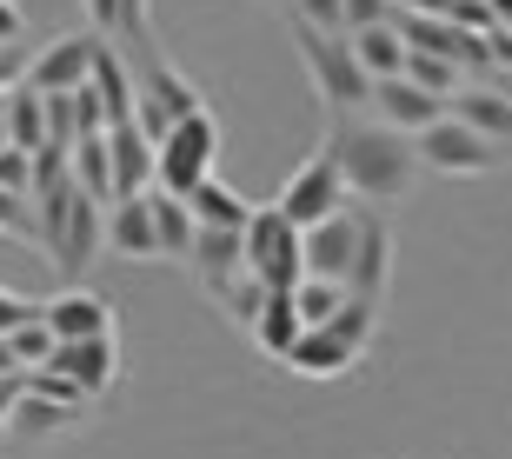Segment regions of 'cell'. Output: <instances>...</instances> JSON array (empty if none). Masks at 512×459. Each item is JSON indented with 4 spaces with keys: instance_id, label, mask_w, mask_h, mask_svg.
I'll return each mask as SVG.
<instances>
[{
    "instance_id": "6da1fadb",
    "label": "cell",
    "mask_w": 512,
    "mask_h": 459,
    "mask_svg": "<svg viewBox=\"0 0 512 459\" xmlns=\"http://www.w3.org/2000/svg\"><path fill=\"white\" fill-rule=\"evenodd\" d=\"M326 153L340 167L346 193H360V207H386V200H406L419 180V153L406 134L380 127V120H333Z\"/></svg>"
},
{
    "instance_id": "7a4b0ae2",
    "label": "cell",
    "mask_w": 512,
    "mask_h": 459,
    "mask_svg": "<svg viewBox=\"0 0 512 459\" xmlns=\"http://www.w3.org/2000/svg\"><path fill=\"white\" fill-rule=\"evenodd\" d=\"M34 233L60 273H80V267H94V253L107 247V207H94L74 180H60V187L34 193Z\"/></svg>"
},
{
    "instance_id": "3957f363",
    "label": "cell",
    "mask_w": 512,
    "mask_h": 459,
    "mask_svg": "<svg viewBox=\"0 0 512 459\" xmlns=\"http://www.w3.org/2000/svg\"><path fill=\"white\" fill-rule=\"evenodd\" d=\"M120 60H127V74H133V120H140V134H147V140H160L167 127H180L187 114H207L200 87H193L160 47H153V34L133 40V47H120Z\"/></svg>"
},
{
    "instance_id": "277c9868",
    "label": "cell",
    "mask_w": 512,
    "mask_h": 459,
    "mask_svg": "<svg viewBox=\"0 0 512 459\" xmlns=\"http://www.w3.org/2000/svg\"><path fill=\"white\" fill-rule=\"evenodd\" d=\"M286 27H293V47H300V60H306V80H313L320 107L333 120H360V107L373 100V80L360 74L346 34H313V27H300V20H286Z\"/></svg>"
},
{
    "instance_id": "5b68a950",
    "label": "cell",
    "mask_w": 512,
    "mask_h": 459,
    "mask_svg": "<svg viewBox=\"0 0 512 459\" xmlns=\"http://www.w3.org/2000/svg\"><path fill=\"white\" fill-rule=\"evenodd\" d=\"M213 160H220V120L213 114H187L180 127L153 140V187L187 200L200 180H213Z\"/></svg>"
},
{
    "instance_id": "8992f818",
    "label": "cell",
    "mask_w": 512,
    "mask_h": 459,
    "mask_svg": "<svg viewBox=\"0 0 512 459\" xmlns=\"http://www.w3.org/2000/svg\"><path fill=\"white\" fill-rule=\"evenodd\" d=\"M247 273L260 280V293H293L306 280V260H300V227H286L273 207H253L247 220Z\"/></svg>"
},
{
    "instance_id": "52a82bcc",
    "label": "cell",
    "mask_w": 512,
    "mask_h": 459,
    "mask_svg": "<svg viewBox=\"0 0 512 459\" xmlns=\"http://www.w3.org/2000/svg\"><path fill=\"white\" fill-rule=\"evenodd\" d=\"M413 153H419V167L453 173V180H473V173H493V167H506V160H512L506 147H493L486 134H473V127L453 120V114H439L433 127L413 140Z\"/></svg>"
},
{
    "instance_id": "ba28073f",
    "label": "cell",
    "mask_w": 512,
    "mask_h": 459,
    "mask_svg": "<svg viewBox=\"0 0 512 459\" xmlns=\"http://www.w3.org/2000/svg\"><path fill=\"white\" fill-rule=\"evenodd\" d=\"M346 207V180H340V167H333V153H326V140H320V153L313 160H300V173L280 187V200H273V213H280L286 227H320L326 213H340Z\"/></svg>"
},
{
    "instance_id": "9c48e42d",
    "label": "cell",
    "mask_w": 512,
    "mask_h": 459,
    "mask_svg": "<svg viewBox=\"0 0 512 459\" xmlns=\"http://www.w3.org/2000/svg\"><path fill=\"white\" fill-rule=\"evenodd\" d=\"M360 220H366V207H353V200H346L340 213H326L320 227H306V233H300L306 280H333V287H346V273H353V253H360Z\"/></svg>"
},
{
    "instance_id": "30bf717a",
    "label": "cell",
    "mask_w": 512,
    "mask_h": 459,
    "mask_svg": "<svg viewBox=\"0 0 512 459\" xmlns=\"http://www.w3.org/2000/svg\"><path fill=\"white\" fill-rule=\"evenodd\" d=\"M94 54H100V34H60L47 40L34 60H27V87L34 94H74L94 80Z\"/></svg>"
},
{
    "instance_id": "8fae6325",
    "label": "cell",
    "mask_w": 512,
    "mask_h": 459,
    "mask_svg": "<svg viewBox=\"0 0 512 459\" xmlns=\"http://www.w3.org/2000/svg\"><path fill=\"white\" fill-rule=\"evenodd\" d=\"M40 320H47V333H54L60 346L114 340V306L100 300V293H87V287H67V293H54V300H40Z\"/></svg>"
},
{
    "instance_id": "7c38bea8",
    "label": "cell",
    "mask_w": 512,
    "mask_h": 459,
    "mask_svg": "<svg viewBox=\"0 0 512 459\" xmlns=\"http://www.w3.org/2000/svg\"><path fill=\"white\" fill-rule=\"evenodd\" d=\"M47 373H60V380L74 386L80 400H100V393L120 380V346H114V340H74V346H54Z\"/></svg>"
},
{
    "instance_id": "4fadbf2b",
    "label": "cell",
    "mask_w": 512,
    "mask_h": 459,
    "mask_svg": "<svg viewBox=\"0 0 512 459\" xmlns=\"http://www.w3.org/2000/svg\"><path fill=\"white\" fill-rule=\"evenodd\" d=\"M386 273H393V227L366 207V220H360V253H353V273H346V300L380 306L386 300Z\"/></svg>"
},
{
    "instance_id": "5bb4252c",
    "label": "cell",
    "mask_w": 512,
    "mask_h": 459,
    "mask_svg": "<svg viewBox=\"0 0 512 459\" xmlns=\"http://www.w3.org/2000/svg\"><path fill=\"white\" fill-rule=\"evenodd\" d=\"M366 107H373V120H380V127H393V134H413V140L426 134V127H433L439 114H446V100L419 94V87H413L406 74H399V80H380Z\"/></svg>"
},
{
    "instance_id": "9a60e30c",
    "label": "cell",
    "mask_w": 512,
    "mask_h": 459,
    "mask_svg": "<svg viewBox=\"0 0 512 459\" xmlns=\"http://www.w3.org/2000/svg\"><path fill=\"white\" fill-rule=\"evenodd\" d=\"M446 114L466 120L473 134H486L493 147H506V153H512V100L499 94L493 80H473V87H459V94L446 100Z\"/></svg>"
},
{
    "instance_id": "2e32d148",
    "label": "cell",
    "mask_w": 512,
    "mask_h": 459,
    "mask_svg": "<svg viewBox=\"0 0 512 459\" xmlns=\"http://www.w3.org/2000/svg\"><path fill=\"white\" fill-rule=\"evenodd\" d=\"M107 167H114V200L153 187V140L140 134V120H120V127H107Z\"/></svg>"
},
{
    "instance_id": "e0dca14e",
    "label": "cell",
    "mask_w": 512,
    "mask_h": 459,
    "mask_svg": "<svg viewBox=\"0 0 512 459\" xmlns=\"http://www.w3.org/2000/svg\"><path fill=\"white\" fill-rule=\"evenodd\" d=\"M286 366H293V373H306V380H340V373H353V366H360V346H346L333 326H306L300 346L286 353Z\"/></svg>"
},
{
    "instance_id": "ac0fdd59",
    "label": "cell",
    "mask_w": 512,
    "mask_h": 459,
    "mask_svg": "<svg viewBox=\"0 0 512 459\" xmlns=\"http://www.w3.org/2000/svg\"><path fill=\"white\" fill-rule=\"evenodd\" d=\"M107 247H114L120 260H160L147 193H127V200H114V207H107Z\"/></svg>"
},
{
    "instance_id": "d6986e66",
    "label": "cell",
    "mask_w": 512,
    "mask_h": 459,
    "mask_svg": "<svg viewBox=\"0 0 512 459\" xmlns=\"http://www.w3.org/2000/svg\"><path fill=\"white\" fill-rule=\"evenodd\" d=\"M187 267L200 273V287H220V280H233V273H247V240L227 233V227H200L193 233Z\"/></svg>"
},
{
    "instance_id": "ffe728a7",
    "label": "cell",
    "mask_w": 512,
    "mask_h": 459,
    "mask_svg": "<svg viewBox=\"0 0 512 459\" xmlns=\"http://www.w3.org/2000/svg\"><path fill=\"white\" fill-rule=\"evenodd\" d=\"M346 47H353V60H360V74L380 87V80H399L406 74V40H399L393 20H380V27H360V34H346Z\"/></svg>"
},
{
    "instance_id": "44dd1931",
    "label": "cell",
    "mask_w": 512,
    "mask_h": 459,
    "mask_svg": "<svg viewBox=\"0 0 512 459\" xmlns=\"http://www.w3.org/2000/svg\"><path fill=\"white\" fill-rule=\"evenodd\" d=\"M0 134H7V147L20 153H40L47 147V100L20 80L14 94H0Z\"/></svg>"
},
{
    "instance_id": "7402d4cb",
    "label": "cell",
    "mask_w": 512,
    "mask_h": 459,
    "mask_svg": "<svg viewBox=\"0 0 512 459\" xmlns=\"http://www.w3.org/2000/svg\"><path fill=\"white\" fill-rule=\"evenodd\" d=\"M147 213H153L160 260H187V253H193V233H200L193 207H187V200H173V193H160V187H147Z\"/></svg>"
},
{
    "instance_id": "603a6c76",
    "label": "cell",
    "mask_w": 512,
    "mask_h": 459,
    "mask_svg": "<svg viewBox=\"0 0 512 459\" xmlns=\"http://www.w3.org/2000/svg\"><path fill=\"white\" fill-rule=\"evenodd\" d=\"M187 207H193V220H200V227H227V233H247V220H253V200H247V193H233L220 173H213V180H200V187L187 193Z\"/></svg>"
},
{
    "instance_id": "cb8c5ba5",
    "label": "cell",
    "mask_w": 512,
    "mask_h": 459,
    "mask_svg": "<svg viewBox=\"0 0 512 459\" xmlns=\"http://www.w3.org/2000/svg\"><path fill=\"white\" fill-rule=\"evenodd\" d=\"M253 346H260L266 360H286V353H293V346H300V313H293V293H266V306L260 313H253Z\"/></svg>"
},
{
    "instance_id": "d4e9b609",
    "label": "cell",
    "mask_w": 512,
    "mask_h": 459,
    "mask_svg": "<svg viewBox=\"0 0 512 459\" xmlns=\"http://www.w3.org/2000/svg\"><path fill=\"white\" fill-rule=\"evenodd\" d=\"M67 180H74L94 207H114V167H107V134H87L74 140V153H67Z\"/></svg>"
},
{
    "instance_id": "484cf974",
    "label": "cell",
    "mask_w": 512,
    "mask_h": 459,
    "mask_svg": "<svg viewBox=\"0 0 512 459\" xmlns=\"http://www.w3.org/2000/svg\"><path fill=\"white\" fill-rule=\"evenodd\" d=\"M87 34H100L107 47H133V40H147V0H87Z\"/></svg>"
},
{
    "instance_id": "4316f807",
    "label": "cell",
    "mask_w": 512,
    "mask_h": 459,
    "mask_svg": "<svg viewBox=\"0 0 512 459\" xmlns=\"http://www.w3.org/2000/svg\"><path fill=\"white\" fill-rule=\"evenodd\" d=\"M7 426H14V433H27V440H47V433H60V426H74V413H67V406H54V400L20 393L14 413H7Z\"/></svg>"
},
{
    "instance_id": "83f0119b",
    "label": "cell",
    "mask_w": 512,
    "mask_h": 459,
    "mask_svg": "<svg viewBox=\"0 0 512 459\" xmlns=\"http://www.w3.org/2000/svg\"><path fill=\"white\" fill-rule=\"evenodd\" d=\"M207 300L227 313V320H240V326H253V313L266 306V293H260V280L253 273H233V280H220V287H207Z\"/></svg>"
},
{
    "instance_id": "f1b7e54d",
    "label": "cell",
    "mask_w": 512,
    "mask_h": 459,
    "mask_svg": "<svg viewBox=\"0 0 512 459\" xmlns=\"http://www.w3.org/2000/svg\"><path fill=\"white\" fill-rule=\"evenodd\" d=\"M7 346H14V366H20V373H40V366L54 360V346H60V340L47 333V320L34 313V320H20L14 333H7Z\"/></svg>"
},
{
    "instance_id": "f546056e",
    "label": "cell",
    "mask_w": 512,
    "mask_h": 459,
    "mask_svg": "<svg viewBox=\"0 0 512 459\" xmlns=\"http://www.w3.org/2000/svg\"><path fill=\"white\" fill-rule=\"evenodd\" d=\"M340 306H346V287H333V280H300V287H293V313H300V326H326Z\"/></svg>"
},
{
    "instance_id": "4dcf8cb0",
    "label": "cell",
    "mask_w": 512,
    "mask_h": 459,
    "mask_svg": "<svg viewBox=\"0 0 512 459\" xmlns=\"http://www.w3.org/2000/svg\"><path fill=\"white\" fill-rule=\"evenodd\" d=\"M406 80H413L419 94H433V100L459 94V67H446L439 54H406Z\"/></svg>"
},
{
    "instance_id": "1f68e13d",
    "label": "cell",
    "mask_w": 512,
    "mask_h": 459,
    "mask_svg": "<svg viewBox=\"0 0 512 459\" xmlns=\"http://www.w3.org/2000/svg\"><path fill=\"white\" fill-rule=\"evenodd\" d=\"M0 193L7 200H34V153H20V147H0Z\"/></svg>"
},
{
    "instance_id": "d6a6232c",
    "label": "cell",
    "mask_w": 512,
    "mask_h": 459,
    "mask_svg": "<svg viewBox=\"0 0 512 459\" xmlns=\"http://www.w3.org/2000/svg\"><path fill=\"white\" fill-rule=\"evenodd\" d=\"M373 320H380V306H360V300H346V306H340V313H333L326 326H333V333H340L346 346H360V353H366V346H373Z\"/></svg>"
},
{
    "instance_id": "836d02e7",
    "label": "cell",
    "mask_w": 512,
    "mask_h": 459,
    "mask_svg": "<svg viewBox=\"0 0 512 459\" xmlns=\"http://www.w3.org/2000/svg\"><path fill=\"white\" fill-rule=\"evenodd\" d=\"M27 393H34V400H54V406H67L74 420L87 413V400H80V393H74L67 380H60V373H47V366H40V373H27Z\"/></svg>"
},
{
    "instance_id": "e575fe53",
    "label": "cell",
    "mask_w": 512,
    "mask_h": 459,
    "mask_svg": "<svg viewBox=\"0 0 512 459\" xmlns=\"http://www.w3.org/2000/svg\"><path fill=\"white\" fill-rule=\"evenodd\" d=\"M286 20H300L313 34H340V0H286Z\"/></svg>"
},
{
    "instance_id": "d590c367",
    "label": "cell",
    "mask_w": 512,
    "mask_h": 459,
    "mask_svg": "<svg viewBox=\"0 0 512 459\" xmlns=\"http://www.w3.org/2000/svg\"><path fill=\"white\" fill-rule=\"evenodd\" d=\"M380 20H393V0H340V34H360Z\"/></svg>"
},
{
    "instance_id": "8d00e7d4",
    "label": "cell",
    "mask_w": 512,
    "mask_h": 459,
    "mask_svg": "<svg viewBox=\"0 0 512 459\" xmlns=\"http://www.w3.org/2000/svg\"><path fill=\"white\" fill-rule=\"evenodd\" d=\"M27 47H20V40H7V47H0V94H14L20 80H27Z\"/></svg>"
},
{
    "instance_id": "74e56055",
    "label": "cell",
    "mask_w": 512,
    "mask_h": 459,
    "mask_svg": "<svg viewBox=\"0 0 512 459\" xmlns=\"http://www.w3.org/2000/svg\"><path fill=\"white\" fill-rule=\"evenodd\" d=\"M34 313H40V300H20V293L0 287V333H14V326H20V320H34Z\"/></svg>"
},
{
    "instance_id": "f35d334b",
    "label": "cell",
    "mask_w": 512,
    "mask_h": 459,
    "mask_svg": "<svg viewBox=\"0 0 512 459\" xmlns=\"http://www.w3.org/2000/svg\"><path fill=\"white\" fill-rule=\"evenodd\" d=\"M20 393H27V373H0V426H7V413H14Z\"/></svg>"
},
{
    "instance_id": "ab89813d",
    "label": "cell",
    "mask_w": 512,
    "mask_h": 459,
    "mask_svg": "<svg viewBox=\"0 0 512 459\" xmlns=\"http://www.w3.org/2000/svg\"><path fill=\"white\" fill-rule=\"evenodd\" d=\"M20 27H27V14H20L14 0H0V47H7V40H20Z\"/></svg>"
},
{
    "instance_id": "60d3db41",
    "label": "cell",
    "mask_w": 512,
    "mask_h": 459,
    "mask_svg": "<svg viewBox=\"0 0 512 459\" xmlns=\"http://www.w3.org/2000/svg\"><path fill=\"white\" fill-rule=\"evenodd\" d=\"M0 373H20V366H14V346H7V333H0Z\"/></svg>"
},
{
    "instance_id": "b9f144b4",
    "label": "cell",
    "mask_w": 512,
    "mask_h": 459,
    "mask_svg": "<svg viewBox=\"0 0 512 459\" xmlns=\"http://www.w3.org/2000/svg\"><path fill=\"white\" fill-rule=\"evenodd\" d=\"M260 7H280V14H286V0H260Z\"/></svg>"
},
{
    "instance_id": "7bdbcfd3",
    "label": "cell",
    "mask_w": 512,
    "mask_h": 459,
    "mask_svg": "<svg viewBox=\"0 0 512 459\" xmlns=\"http://www.w3.org/2000/svg\"><path fill=\"white\" fill-rule=\"evenodd\" d=\"M0 440H7V426H0Z\"/></svg>"
},
{
    "instance_id": "ee69618b",
    "label": "cell",
    "mask_w": 512,
    "mask_h": 459,
    "mask_svg": "<svg viewBox=\"0 0 512 459\" xmlns=\"http://www.w3.org/2000/svg\"><path fill=\"white\" fill-rule=\"evenodd\" d=\"M393 7H399V0H393Z\"/></svg>"
}]
</instances>
